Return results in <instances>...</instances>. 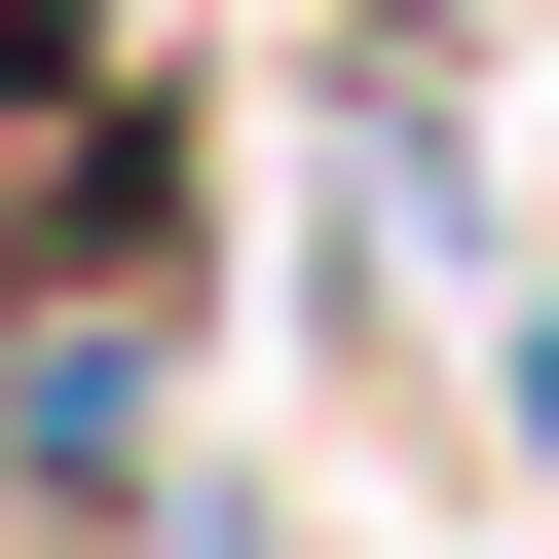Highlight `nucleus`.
Segmentation results:
<instances>
[{"mask_svg": "<svg viewBox=\"0 0 559 559\" xmlns=\"http://www.w3.org/2000/svg\"><path fill=\"white\" fill-rule=\"evenodd\" d=\"M187 299V75L112 0H0V373L38 336H150Z\"/></svg>", "mask_w": 559, "mask_h": 559, "instance_id": "obj_1", "label": "nucleus"}, {"mask_svg": "<svg viewBox=\"0 0 559 559\" xmlns=\"http://www.w3.org/2000/svg\"><path fill=\"white\" fill-rule=\"evenodd\" d=\"M485 411H522V448H559V299H522V336H485Z\"/></svg>", "mask_w": 559, "mask_h": 559, "instance_id": "obj_2", "label": "nucleus"}]
</instances>
